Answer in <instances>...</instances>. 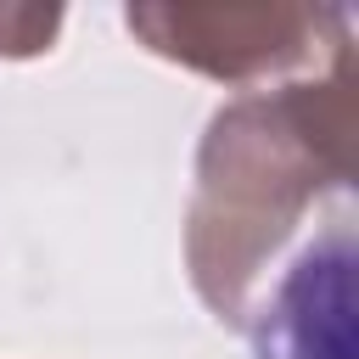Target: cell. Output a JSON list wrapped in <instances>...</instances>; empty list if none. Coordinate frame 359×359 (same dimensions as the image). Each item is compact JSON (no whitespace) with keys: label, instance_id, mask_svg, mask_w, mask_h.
Returning <instances> with one entry per match:
<instances>
[{"label":"cell","instance_id":"cell-3","mask_svg":"<svg viewBox=\"0 0 359 359\" xmlns=\"http://www.w3.org/2000/svg\"><path fill=\"white\" fill-rule=\"evenodd\" d=\"M353 247L348 230L303 247L252 314L258 359H353Z\"/></svg>","mask_w":359,"mask_h":359},{"label":"cell","instance_id":"cell-2","mask_svg":"<svg viewBox=\"0 0 359 359\" xmlns=\"http://www.w3.org/2000/svg\"><path fill=\"white\" fill-rule=\"evenodd\" d=\"M123 28L163 62L213 84L264 90L353 56L342 6H129Z\"/></svg>","mask_w":359,"mask_h":359},{"label":"cell","instance_id":"cell-4","mask_svg":"<svg viewBox=\"0 0 359 359\" xmlns=\"http://www.w3.org/2000/svg\"><path fill=\"white\" fill-rule=\"evenodd\" d=\"M62 11H0V56H39L50 50Z\"/></svg>","mask_w":359,"mask_h":359},{"label":"cell","instance_id":"cell-1","mask_svg":"<svg viewBox=\"0 0 359 359\" xmlns=\"http://www.w3.org/2000/svg\"><path fill=\"white\" fill-rule=\"evenodd\" d=\"M353 129V56L241 90L208 118L185 202V275L219 325H252L303 219L348 185Z\"/></svg>","mask_w":359,"mask_h":359}]
</instances>
